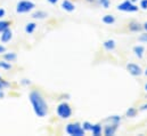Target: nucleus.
I'll use <instances>...</instances> for the list:
<instances>
[{"label":"nucleus","mask_w":147,"mask_h":136,"mask_svg":"<svg viewBox=\"0 0 147 136\" xmlns=\"http://www.w3.org/2000/svg\"><path fill=\"white\" fill-rule=\"evenodd\" d=\"M29 101L31 103L33 111L36 113V116L39 118H43L47 116L48 113V105L45 101V99L42 97V95L40 94V92L38 90H31L29 94Z\"/></svg>","instance_id":"nucleus-1"},{"label":"nucleus","mask_w":147,"mask_h":136,"mask_svg":"<svg viewBox=\"0 0 147 136\" xmlns=\"http://www.w3.org/2000/svg\"><path fill=\"white\" fill-rule=\"evenodd\" d=\"M65 132L70 136H84L86 131L80 122H71L66 126Z\"/></svg>","instance_id":"nucleus-2"},{"label":"nucleus","mask_w":147,"mask_h":136,"mask_svg":"<svg viewBox=\"0 0 147 136\" xmlns=\"http://www.w3.org/2000/svg\"><path fill=\"white\" fill-rule=\"evenodd\" d=\"M36 8V3L30 0H21L16 5V13L17 14H25Z\"/></svg>","instance_id":"nucleus-3"},{"label":"nucleus","mask_w":147,"mask_h":136,"mask_svg":"<svg viewBox=\"0 0 147 136\" xmlns=\"http://www.w3.org/2000/svg\"><path fill=\"white\" fill-rule=\"evenodd\" d=\"M56 112H57V116L62 119H69L71 116H72V107L69 103L66 102H62L58 104L57 109H56Z\"/></svg>","instance_id":"nucleus-4"},{"label":"nucleus","mask_w":147,"mask_h":136,"mask_svg":"<svg viewBox=\"0 0 147 136\" xmlns=\"http://www.w3.org/2000/svg\"><path fill=\"white\" fill-rule=\"evenodd\" d=\"M116 8H117V10L125 12V13H136L139 9V7L137 5H135L131 0H124L123 2H121L120 5H117Z\"/></svg>","instance_id":"nucleus-5"},{"label":"nucleus","mask_w":147,"mask_h":136,"mask_svg":"<svg viewBox=\"0 0 147 136\" xmlns=\"http://www.w3.org/2000/svg\"><path fill=\"white\" fill-rule=\"evenodd\" d=\"M125 68H127V71H128L131 75H134V77H139L140 74L144 73L143 69L140 68L138 64H136V63H129V64H127Z\"/></svg>","instance_id":"nucleus-6"},{"label":"nucleus","mask_w":147,"mask_h":136,"mask_svg":"<svg viewBox=\"0 0 147 136\" xmlns=\"http://www.w3.org/2000/svg\"><path fill=\"white\" fill-rule=\"evenodd\" d=\"M119 126H120V125H117V124L109 122V124L103 128V133H104V135L105 136H113L115 133H116V131H117Z\"/></svg>","instance_id":"nucleus-7"},{"label":"nucleus","mask_w":147,"mask_h":136,"mask_svg":"<svg viewBox=\"0 0 147 136\" xmlns=\"http://www.w3.org/2000/svg\"><path fill=\"white\" fill-rule=\"evenodd\" d=\"M128 29H129V31H131V32H139V31L144 30L143 24H140V23L137 22V21H131V22L129 23V25H128Z\"/></svg>","instance_id":"nucleus-8"},{"label":"nucleus","mask_w":147,"mask_h":136,"mask_svg":"<svg viewBox=\"0 0 147 136\" xmlns=\"http://www.w3.org/2000/svg\"><path fill=\"white\" fill-rule=\"evenodd\" d=\"M62 8H63L65 12L71 13V12H74L75 6H74L73 2L70 1V0H63V2H62Z\"/></svg>","instance_id":"nucleus-9"},{"label":"nucleus","mask_w":147,"mask_h":136,"mask_svg":"<svg viewBox=\"0 0 147 136\" xmlns=\"http://www.w3.org/2000/svg\"><path fill=\"white\" fill-rule=\"evenodd\" d=\"M13 38V32H11V30L10 29H7V30H5L2 33H1V37H0V40H1V42H8V41H10V39Z\"/></svg>","instance_id":"nucleus-10"},{"label":"nucleus","mask_w":147,"mask_h":136,"mask_svg":"<svg viewBox=\"0 0 147 136\" xmlns=\"http://www.w3.org/2000/svg\"><path fill=\"white\" fill-rule=\"evenodd\" d=\"M115 46H116V42H115V40H113V39H107V40H105V41L103 42V47H104L107 52L114 50V49H115Z\"/></svg>","instance_id":"nucleus-11"},{"label":"nucleus","mask_w":147,"mask_h":136,"mask_svg":"<svg viewBox=\"0 0 147 136\" xmlns=\"http://www.w3.org/2000/svg\"><path fill=\"white\" fill-rule=\"evenodd\" d=\"M132 50H134L135 55H136L138 58H143L144 53H145V47H144V46H142V45H137V46H135V47L132 48Z\"/></svg>","instance_id":"nucleus-12"},{"label":"nucleus","mask_w":147,"mask_h":136,"mask_svg":"<svg viewBox=\"0 0 147 136\" xmlns=\"http://www.w3.org/2000/svg\"><path fill=\"white\" fill-rule=\"evenodd\" d=\"M94 136H100L103 133V127H102V124H92V127H91V131Z\"/></svg>","instance_id":"nucleus-13"},{"label":"nucleus","mask_w":147,"mask_h":136,"mask_svg":"<svg viewBox=\"0 0 147 136\" xmlns=\"http://www.w3.org/2000/svg\"><path fill=\"white\" fill-rule=\"evenodd\" d=\"M32 17L34 20H45L48 17V13L45 12V10H37L32 14Z\"/></svg>","instance_id":"nucleus-14"},{"label":"nucleus","mask_w":147,"mask_h":136,"mask_svg":"<svg viewBox=\"0 0 147 136\" xmlns=\"http://www.w3.org/2000/svg\"><path fill=\"white\" fill-rule=\"evenodd\" d=\"M3 60L7 61V62H15L17 60V54L14 53V52H10V53H6L3 54Z\"/></svg>","instance_id":"nucleus-15"},{"label":"nucleus","mask_w":147,"mask_h":136,"mask_svg":"<svg viewBox=\"0 0 147 136\" xmlns=\"http://www.w3.org/2000/svg\"><path fill=\"white\" fill-rule=\"evenodd\" d=\"M36 29H37V24L34 23V22H30V23H28L26 25H25V32L29 34L33 33L34 31H36Z\"/></svg>","instance_id":"nucleus-16"},{"label":"nucleus","mask_w":147,"mask_h":136,"mask_svg":"<svg viewBox=\"0 0 147 136\" xmlns=\"http://www.w3.org/2000/svg\"><path fill=\"white\" fill-rule=\"evenodd\" d=\"M105 121H106V122H113V124H117V125H120V124H121V117H120V116H116V114L110 116L109 118L105 119Z\"/></svg>","instance_id":"nucleus-17"},{"label":"nucleus","mask_w":147,"mask_h":136,"mask_svg":"<svg viewBox=\"0 0 147 136\" xmlns=\"http://www.w3.org/2000/svg\"><path fill=\"white\" fill-rule=\"evenodd\" d=\"M102 21H103V23H105V24H107V25H112V24L115 23V17H114L113 15H105V16L102 18Z\"/></svg>","instance_id":"nucleus-18"},{"label":"nucleus","mask_w":147,"mask_h":136,"mask_svg":"<svg viewBox=\"0 0 147 136\" xmlns=\"http://www.w3.org/2000/svg\"><path fill=\"white\" fill-rule=\"evenodd\" d=\"M137 113H138V110H137L136 107L131 106V107H129V109L127 110L125 116H127L128 118H134V117H136V116H137Z\"/></svg>","instance_id":"nucleus-19"},{"label":"nucleus","mask_w":147,"mask_h":136,"mask_svg":"<svg viewBox=\"0 0 147 136\" xmlns=\"http://www.w3.org/2000/svg\"><path fill=\"white\" fill-rule=\"evenodd\" d=\"M10 24H11V23H10L9 21H3V20H1V21H0V33H2L5 30L9 29Z\"/></svg>","instance_id":"nucleus-20"},{"label":"nucleus","mask_w":147,"mask_h":136,"mask_svg":"<svg viewBox=\"0 0 147 136\" xmlns=\"http://www.w3.org/2000/svg\"><path fill=\"white\" fill-rule=\"evenodd\" d=\"M8 87H10V84L7 81V80H5V79H0V90H3V89H6V88H8Z\"/></svg>","instance_id":"nucleus-21"},{"label":"nucleus","mask_w":147,"mask_h":136,"mask_svg":"<svg viewBox=\"0 0 147 136\" xmlns=\"http://www.w3.org/2000/svg\"><path fill=\"white\" fill-rule=\"evenodd\" d=\"M0 69H3V70H10L11 69V64L7 61H0Z\"/></svg>","instance_id":"nucleus-22"},{"label":"nucleus","mask_w":147,"mask_h":136,"mask_svg":"<svg viewBox=\"0 0 147 136\" xmlns=\"http://www.w3.org/2000/svg\"><path fill=\"white\" fill-rule=\"evenodd\" d=\"M82 127H83V129H84L86 132H90V131H91V127H92V124L89 122V121H83Z\"/></svg>","instance_id":"nucleus-23"},{"label":"nucleus","mask_w":147,"mask_h":136,"mask_svg":"<svg viewBox=\"0 0 147 136\" xmlns=\"http://www.w3.org/2000/svg\"><path fill=\"white\" fill-rule=\"evenodd\" d=\"M97 2L104 8H109L111 5V0H97Z\"/></svg>","instance_id":"nucleus-24"},{"label":"nucleus","mask_w":147,"mask_h":136,"mask_svg":"<svg viewBox=\"0 0 147 136\" xmlns=\"http://www.w3.org/2000/svg\"><path fill=\"white\" fill-rule=\"evenodd\" d=\"M138 40L140 42H144V44H147V32L145 33H142L139 37H138Z\"/></svg>","instance_id":"nucleus-25"},{"label":"nucleus","mask_w":147,"mask_h":136,"mask_svg":"<svg viewBox=\"0 0 147 136\" xmlns=\"http://www.w3.org/2000/svg\"><path fill=\"white\" fill-rule=\"evenodd\" d=\"M139 7H140L142 9H144V10H147V0H142Z\"/></svg>","instance_id":"nucleus-26"},{"label":"nucleus","mask_w":147,"mask_h":136,"mask_svg":"<svg viewBox=\"0 0 147 136\" xmlns=\"http://www.w3.org/2000/svg\"><path fill=\"white\" fill-rule=\"evenodd\" d=\"M21 84L24 85V86H29V85H31V81L29 79H22L21 80Z\"/></svg>","instance_id":"nucleus-27"},{"label":"nucleus","mask_w":147,"mask_h":136,"mask_svg":"<svg viewBox=\"0 0 147 136\" xmlns=\"http://www.w3.org/2000/svg\"><path fill=\"white\" fill-rule=\"evenodd\" d=\"M6 15V10L3 8H0V18H2Z\"/></svg>","instance_id":"nucleus-28"},{"label":"nucleus","mask_w":147,"mask_h":136,"mask_svg":"<svg viewBox=\"0 0 147 136\" xmlns=\"http://www.w3.org/2000/svg\"><path fill=\"white\" fill-rule=\"evenodd\" d=\"M140 111H145V110H147V103L146 104H143L142 106H140V109H139Z\"/></svg>","instance_id":"nucleus-29"},{"label":"nucleus","mask_w":147,"mask_h":136,"mask_svg":"<svg viewBox=\"0 0 147 136\" xmlns=\"http://www.w3.org/2000/svg\"><path fill=\"white\" fill-rule=\"evenodd\" d=\"M5 52H6V47L2 46V45H0V54L1 53H5Z\"/></svg>","instance_id":"nucleus-30"},{"label":"nucleus","mask_w":147,"mask_h":136,"mask_svg":"<svg viewBox=\"0 0 147 136\" xmlns=\"http://www.w3.org/2000/svg\"><path fill=\"white\" fill-rule=\"evenodd\" d=\"M47 1H48V2H49V3H51V5H56V3H57V1H58V0H47Z\"/></svg>","instance_id":"nucleus-31"},{"label":"nucleus","mask_w":147,"mask_h":136,"mask_svg":"<svg viewBox=\"0 0 147 136\" xmlns=\"http://www.w3.org/2000/svg\"><path fill=\"white\" fill-rule=\"evenodd\" d=\"M5 97V93H3V90H0V99H3Z\"/></svg>","instance_id":"nucleus-32"},{"label":"nucleus","mask_w":147,"mask_h":136,"mask_svg":"<svg viewBox=\"0 0 147 136\" xmlns=\"http://www.w3.org/2000/svg\"><path fill=\"white\" fill-rule=\"evenodd\" d=\"M143 28H144V30H145V31L147 32V22H145V23L143 24Z\"/></svg>","instance_id":"nucleus-33"},{"label":"nucleus","mask_w":147,"mask_h":136,"mask_svg":"<svg viewBox=\"0 0 147 136\" xmlns=\"http://www.w3.org/2000/svg\"><path fill=\"white\" fill-rule=\"evenodd\" d=\"M87 2H90V3H92V2H96L97 0H86Z\"/></svg>","instance_id":"nucleus-34"},{"label":"nucleus","mask_w":147,"mask_h":136,"mask_svg":"<svg viewBox=\"0 0 147 136\" xmlns=\"http://www.w3.org/2000/svg\"><path fill=\"white\" fill-rule=\"evenodd\" d=\"M144 74H145V75H147V68H146V70L144 71Z\"/></svg>","instance_id":"nucleus-35"},{"label":"nucleus","mask_w":147,"mask_h":136,"mask_svg":"<svg viewBox=\"0 0 147 136\" xmlns=\"http://www.w3.org/2000/svg\"><path fill=\"white\" fill-rule=\"evenodd\" d=\"M145 90L147 92V84H145Z\"/></svg>","instance_id":"nucleus-36"},{"label":"nucleus","mask_w":147,"mask_h":136,"mask_svg":"<svg viewBox=\"0 0 147 136\" xmlns=\"http://www.w3.org/2000/svg\"><path fill=\"white\" fill-rule=\"evenodd\" d=\"M131 1H132V2H135V1H136V0H131Z\"/></svg>","instance_id":"nucleus-37"},{"label":"nucleus","mask_w":147,"mask_h":136,"mask_svg":"<svg viewBox=\"0 0 147 136\" xmlns=\"http://www.w3.org/2000/svg\"><path fill=\"white\" fill-rule=\"evenodd\" d=\"M0 79H1V77H0Z\"/></svg>","instance_id":"nucleus-38"}]
</instances>
